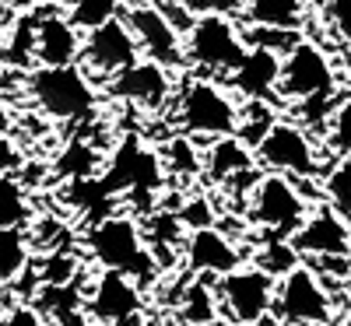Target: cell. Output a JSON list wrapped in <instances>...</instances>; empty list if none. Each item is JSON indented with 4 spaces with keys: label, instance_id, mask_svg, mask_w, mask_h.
Returning <instances> with one entry per match:
<instances>
[{
    "label": "cell",
    "instance_id": "obj_1",
    "mask_svg": "<svg viewBox=\"0 0 351 326\" xmlns=\"http://www.w3.org/2000/svg\"><path fill=\"white\" fill-rule=\"evenodd\" d=\"M88 249L102 271L127 274L130 281H152L162 266L144 239V228L130 214H106L88 231Z\"/></svg>",
    "mask_w": 351,
    "mask_h": 326
},
{
    "label": "cell",
    "instance_id": "obj_2",
    "mask_svg": "<svg viewBox=\"0 0 351 326\" xmlns=\"http://www.w3.org/2000/svg\"><path fill=\"white\" fill-rule=\"evenodd\" d=\"M243 28L236 18L225 14H200L183 32V60L186 67H197L208 77H232L246 60Z\"/></svg>",
    "mask_w": 351,
    "mask_h": 326
},
{
    "label": "cell",
    "instance_id": "obj_3",
    "mask_svg": "<svg viewBox=\"0 0 351 326\" xmlns=\"http://www.w3.org/2000/svg\"><path fill=\"white\" fill-rule=\"evenodd\" d=\"M25 88H28V99L36 102V109L60 123L88 120L99 102L92 77L81 67H36L25 77Z\"/></svg>",
    "mask_w": 351,
    "mask_h": 326
},
{
    "label": "cell",
    "instance_id": "obj_4",
    "mask_svg": "<svg viewBox=\"0 0 351 326\" xmlns=\"http://www.w3.org/2000/svg\"><path fill=\"white\" fill-rule=\"evenodd\" d=\"M309 200L299 190L295 179L278 172L260 175L256 186L250 190V203H246V218L250 225H256L263 231V239H291L302 221L309 218Z\"/></svg>",
    "mask_w": 351,
    "mask_h": 326
},
{
    "label": "cell",
    "instance_id": "obj_5",
    "mask_svg": "<svg viewBox=\"0 0 351 326\" xmlns=\"http://www.w3.org/2000/svg\"><path fill=\"white\" fill-rule=\"evenodd\" d=\"M176 120L186 137H232L239 127V102L236 95L211 77H190L180 88V109Z\"/></svg>",
    "mask_w": 351,
    "mask_h": 326
},
{
    "label": "cell",
    "instance_id": "obj_6",
    "mask_svg": "<svg viewBox=\"0 0 351 326\" xmlns=\"http://www.w3.org/2000/svg\"><path fill=\"white\" fill-rule=\"evenodd\" d=\"M274 288H278V281L267 271H260L256 263L239 266V271L215 281L218 312L232 326H260L274 312Z\"/></svg>",
    "mask_w": 351,
    "mask_h": 326
},
{
    "label": "cell",
    "instance_id": "obj_7",
    "mask_svg": "<svg viewBox=\"0 0 351 326\" xmlns=\"http://www.w3.org/2000/svg\"><path fill=\"white\" fill-rule=\"evenodd\" d=\"M324 95H337V71L334 60L327 56V49L302 39L295 42L285 56H281V77H278V102H309V99H324Z\"/></svg>",
    "mask_w": 351,
    "mask_h": 326
},
{
    "label": "cell",
    "instance_id": "obj_8",
    "mask_svg": "<svg viewBox=\"0 0 351 326\" xmlns=\"http://www.w3.org/2000/svg\"><path fill=\"white\" fill-rule=\"evenodd\" d=\"M274 316L285 326H330L334 323V299L319 281V271L299 263L295 271L278 277L274 288Z\"/></svg>",
    "mask_w": 351,
    "mask_h": 326
},
{
    "label": "cell",
    "instance_id": "obj_9",
    "mask_svg": "<svg viewBox=\"0 0 351 326\" xmlns=\"http://www.w3.org/2000/svg\"><path fill=\"white\" fill-rule=\"evenodd\" d=\"M253 155H256V165L278 175H288V179H316L324 172L316 140L295 120H278L267 130V137L256 144Z\"/></svg>",
    "mask_w": 351,
    "mask_h": 326
},
{
    "label": "cell",
    "instance_id": "obj_10",
    "mask_svg": "<svg viewBox=\"0 0 351 326\" xmlns=\"http://www.w3.org/2000/svg\"><path fill=\"white\" fill-rule=\"evenodd\" d=\"M141 60V49H137V39L127 28L123 14L112 18L92 32H84L81 39V71L88 77H120L123 71H130L134 64Z\"/></svg>",
    "mask_w": 351,
    "mask_h": 326
},
{
    "label": "cell",
    "instance_id": "obj_11",
    "mask_svg": "<svg viewBox=\"0 0 351 326\" xmlns=\"http://www.w3.org/2000/svg\"><path fill=\"white\" fill-rule=\"evenodd\" d=\"M84 312L99 326H134L144 316V294L127 274L99 271L84 291Z\"/></svg>",
    "mask_w": 351,
    "mask_h": 326
},
{
    "label": "cell",
    "instance_id": "obj_12",
    "mask_svg": "<svg viewBox=\"0 0 351 326\" xmlns=\"http://www.w3.org/2000/svg\"><path fill=\"white\" fill-rule=\"evenodd\" d=\"M123 21L137 39V49L144 53V60H152L165 71L186 67L183 60V32L176 28L155 4H130L123 8Z\"/></svg>",
    "mask_w": 351,
    "mask_h": 326
},
{
    "label": "cell",
    "instance_id": "obj_13",
    "mask_svg": "<svg viewBox=\"0 0 351 326\" xmlns=\"http://www.w3.org/2000/svg\"><path fill=\"white\" fill-rule=\"evenodd\" d=\"M162 175H165L162 158L152 151V147H144L137 137H127L112 151L109 168H106V175L99 183L106 186V193H123V190H130V193H155L162 186Z\"/></svg>",
    "mask_w": 351,
    "mask_h": 326
},
{
    "label": "cell",
    "instance_id": "obj_14",
    "mask_svg": "<svg viewBox=\"0 0 351 326\" xmlns=\"http://www.w3.org/2000/svg\"><path fill=\"white\" fill-rule=\"evenodd\" d=\"M291 246L299 249V256L316 260H334V256H348L351 253V225L344 214H337L334 207H316L309 211V218L302 221V228L291 235Z\"/></svg>",
    "mask_w": 351,
    "mask_h": 326
},
{
    "label": "cell",
    "instance_id": "obj_15",
    "mask_svg": "<svg viewBox=\"0 0 351 326\" xmlns=\"http://www.w3.org/2000/svg\"><path fill=\"white\" fill-rule=\"evenodd\" d=\"M183 246H186V266L197 277H225L243 266V253L236 249V242L215 225L190 231Z\"/></svg>",
    "mask_w": 351,
    "mask_h": 326
},
{
    "label": "cell",
    "instance_id": "obj_16",
    "mask_svg": "<svg viewBox=\"0 0 351 326\" xmlns=\"http://www.w3.org/2000/svg\"><path fill=\"white\" fill-rule=\"evenodd\" d=\"M36 60L39 67H77L81 60V32L60 11L36 14Z\"/></svg>",
    "mask_w": 351,
    "mask_h": 326
},
{
    "label": "cell",
    "instance_id": "obj_17",
    "mask_svg": "<svg viewBox=\"0 0 351 326\" xmlns=\"http://www.w3.org/2000/svg\"><path fill=\"white\" fill-rule=\"evenodd\" d=\"M109 95L134 102L141 109H158L172 95V71H165L152 60H137L130 71H123L120 77L109 81Z\"/></svg>",
    "mask_w": 351,
    "mask_h": 326
},
{
    "label": "cell",
    "instance_id": "obj_18",
    "mask_svg": "<svg viewBox=\"0 0 351 326\" xmlns=\"http://www.w3.org/2000/svg\"><path fill=\"white\" fill-rule=\"evenodd\" d=\"M278 77H281V56L267 49H250L239 71L228 77L232 92L246 102H278Z\"/></svg>",
    "mask_w": 351,
    "mask_h": 326
},
{
    "label": "cell",
    "instance_id": "obj_19",
    "mask_svg": "<svg viewBox=\"0 0 351 326\" xmlns=\"http://www.w3.org/2000/svg\"><path fill=\"white\" fill-rule=\"evenodd\" d=\"M204 168L215 183H239V179H253L256 175V155L250 147L232 134V137H218L211 147H208V158H204Z\"/></svg>",
    "mask_w": 351,
    "mask_h": 326
},
{
    "label": "cell",
    "instance_id": "obj_20",
    "mask_svg": "<svg viewBox=\"0 0 351 326\" xmlns=\"http://www.w3.org/2000/svg\"><path fill=\"white\" fill-rule=\"evenodd\" d=\"M243 25H260V28H288V32H302L309 8L302 0H243L239 11Z\"/></svg>",
    "mask_w": 351,
    "mask_h": 326
},
{
    "label": "cell",
    "instance_id": "obj_21",
    "mask_svg": "<svg viewBox=\"0 0 351 326\" xmlns=\"http://www.w3.org/2000/svg\"><path fill=\"white\" fill-rule=\"evenodd\" d=\"M218 316H221V312H218L215 288L204 281V277L190 281L186 291H183V299H180V319H183L186 326H211Z\"/></svg>",
    "mask_w": 351,
    "mask_h": 326
},
{
    "label": "cell",
    "instance_id": "obj_22",
    "mask_svg": "<svg viewBox=\"0 0 351 326\" xmlns=\"http://www.w3.org/2000/svg\"><path fill=\"white\" fill-rule=\"evenodd\" d=\"M60 4L77 32H92V28L120 18V11H123V0H60Z\"/></svg>",
    "mask_w": 351,
    "mask_h": 326
},
{
    "label": "cell",
    "instance_id": "obj_23",
    "mask_svg": "<svg viewBox=\"0 0 351 326\" xmlns=\"http://www.w3.org/2000/svg\"><path fill=\"white\" fill-rule=\"evenodd\" d=\"M4 60L11 67H28V60H36V14L18 18V25L4 36Z\"/></svg>",
    "mask_w": 351,
    "mask_h": 326
},
{
    "label": "cell",
    "instance_id": "obj_24",
    "mask_svg": "<svg viewBox=\"0 0 351 326\" xmlns=\"http://www.w3.org/2000/svg\"><path fill=\"white\" fill-rule=\"evenodd\" d=\"M28 263V235L21 228H0V284L14 281Z\"/></svg>",
    "mask_w": 351,
    "mask_h": 326
},
{
    "label": "cell",
    "instance_id": "obj_25",
    "mask_svg": "<svg viewBox=\"0 0 351 326\" xmlns=\"http://www.w3.org/2000/svg\"><path fill=\"white\" fill-rule=\"evenodd\" d=\"M299 263H302V256H299L295 246H291V239H263V242H260L256 266H260V271H267L274 281L285 277L288 271H295Z\"/></svg>",
    "mask_w": 351,
    "mask_h": 326
},
{
    "label": "cell",
    "instance_id": "obj_26",
    "mask_svg": "<svg viewBox=\"0 0 351 326\" xmlns=\"http://www.w3.org/2000/svg\"><path fill=\"white\" fill-rule=\"evenodd\" d=\"M324 197L327 207H334L337 214H351V158H337L324 172Z\"/></svg>",
    "mask_w": 351,
    "mask_h": 326
},
{
    "label": "cell",
    "instance_id": "obj_27",
    "mask_svg": "<svg viewBox=\"0 0 351 326\" xmlns=\"http://www.w3.org/2000/svg\"><path fill=\"white\" fill-rule=\"evenodd\" d=\"M200 155L193 147V137L180 134L165 144V155H162V168H169V175H180V179H190V175L200 172Z\"/></svg>",
    "mask_w": 351,
    "mask_h": 326
},
{
    "label": "cell",
    "instance_id": "obj_28",
    "mask_svg": "<svg viewBox=\"0 0 351 326\" xmlns=\"http://www.w3.org/2000/svg\"><path fill=\"white\" fill-rule=\"evenodd\" d=\"M28 200H25V186L14 175L0 179V228H21L28 221Z\"/></svg>",
    "mask_w": 351,
    "mask_h": 326
},
{
    "label": "cell",
    "instance_id": "obj_29",
    "mask_svg": "<svg viewBox=\"0 0 351 326\" xmlns=\"http://www.w3.org/2000/svg\"><path fill=\"white\" fill-rule=\"evenodd\" d=\"M327 151L337 158H351V99H341L337 109L330 112V120L324 127Z\"/></svg>",
    "mask_w": 351,
    "mask_h": 326
},
{
    "label": "cell",
    "instance_id": "obj_30",
    "mask_svg": "<svg viewBox=\"0 0 351 326\" xmlns=\"http://www.w3.org/2000/svg\"><path fill=\"white\" fill-rule=\"evenodd\" d=\"M95 168H99V155H95L88 144H71V147H67V155L60 158V172H64V175H71L74 183L92 179Z\"/></svg>",
    "mask_w": 351,
    "mask_h": 326
},
{
    "label": "cell",
    "instance_id": "obj_31",
    "mask_svg": "<svg viewBox=\"0 0 351 326\" xmlns=\"http://www.w3.org/2000/svg\"><path fill=\"white\" fill-rule=\"evenodd\" d=\"M319 21L327 25V32L334 39L344 42V49H351V0H330V4L319 11Z\"/></svg>",
    "mask_w": 351,
    "mask_h": 326
},
{
    "label": "cell",
    "instance_id": "obj_32",
    "mask_svg": "<svg viewBox=\"0 0 351 326\" xmlns=\"http://www.w3.org/2000/svg\"><path fill=\"white\" fill-rule=\"evenodd\" d=\"M186 11L193 18L200 14H225V18H236L243 11V0H186Z\"/></svg>",
    "mask_w": 351,
    "mask_h": 326
},
{
    "label": "cell",
    "instance_id": "obj_33",
    "mask_svg": "<svg viewBox=\"0 0 351 326\" xmlns=\"http://www.w3.org/2000/svg\"><path fill=\"white\" fill-rule=\"evenodd\" d=\"M4 326H49V319L36 309H28V305H14L8 316H4Z\"/></svg>",
    "mask_w": 351,
    "mask_h": 326
},
{
    "label": "cell",
    "instance_id": "obj_34",
    "mask_svg": "<svg viewBox=\"0 0 351 326\" xmlns=\"http://www.w3.org/2000/svg\"><path fill=\"white\" fill-rule=\"evenodd\" d=\"M18 147H14V140L8 137V134H0V179L4 175H14V168H18Z\"/></svg>",
    "mask_w": 351,
    "mask_h": 326
},
{
    "label": "cell",
    "instance_id": "obj_35",
    "mask_svg": "<svg viewBox=\"0 0 351 326\" xmlns=\"http://www.w3.org/2000/svg\"><path fill=\"white\" fill-rule=\"evenodd\" d=\"M8 127H11V112H8L4 95H0V134H8Z\"/></svg>",
    "mask_w": 351,
    "mask_h": 326
},
{
    "label": "cell",
    "instance_id": "obj_36",
    "mask_svg": "<svg viewBox=\"0 0 351 326\" xmlns=\"http://www.w3.org/2000/svg\"><path fill=\"white\" fill-rule=\"evenodd\" d=\"M302 4H306L309 11H324V8L330 4V0H302Z\"/></svg>",
    "mask_w": 351,
    "mask_h": 326
},
{
    "label": "cell",
    "instance_id": "obj_37",
    "mask_svg": "<svg viewBox=\"0 0 351 326\" xmlns=\"http://www.w3.org/2000/svg\"><path fill=\"white\" fill-rule=\"evenodd\" d=\"M4 36H8V32H4V28H0V53H4Z\"/></svg>",
    "mask_w": 351,
    "mask_h": 326
},
{
    "label": "cell",
    "instance_id": "obj_38",
    "mask_svg": "<svg viewBox=\"0 0 351 326\" xmlns=\"http://www.w3.org/2000/svg\"><path fill=\"white\" fill-rule=\"evenodd\" d=\"M341 326H351V312H348V316H344V319H341Z\"/></svg>",
    "mask_w": 351,
    "mask_h": 326
},
{
    "label": "cell",
    "instance_id": "obj_39",
    "mask_svg": "<svg viewBox=\"0 0 351 326\" xmlns=\"http://www.w3.org/2000/svg\"><path fill=\"white\" fill-rule=\"evenodd\" d=\"M84 326H99V323H84Z\"/></svg>",
    "mask_w": 351,
    "mask_h": 326
},
{
    "label": "cell",
    "instance_id": "obj_40",
    "mask_svg": "<svg viewBox=\"0 0 351 326\" xmlns=\"http://www.w3.org/2000/svg\"><path fill=\"white\" fill-rule=\"evenodd\" d=\"M148 326H158V323H148Z\"/></svg>",
    "mask_w": 351,
    "mask_h": 326
},
{
    "label": "cell",
    "instance_id": "obj_41",
    "mask_svg": "<svg viewBox=\"0 0 351 326\" xmlns=\"http://www.w3.org/2000/svg\"><path fill=\"white\" fill-rule=\"evenodd\" d=\"M260 326H263V323H260Z\"/></svg>",
    "mask_w": 351,
    "mask_h": 326
}]
</instances>
